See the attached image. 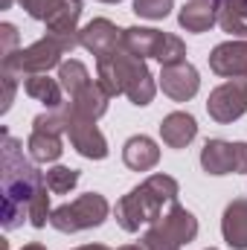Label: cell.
<instances>
[{"label":"cell","instance_id":"obj_27","mask_svg":"<svg viewBox=\"0 0 247 250\" xmlns=\"http://www.w3.org/2000/svg\"><path fill=\"white\" fill-rule=\"evenodd\" d=\"M140 245H143L145 250H181V245H178V242H172L169 236H163L157 227H148V230L143 233Z\"/></svg>","mask_w":247,"mask_h":250},{"label":"cell","instance_id":"obj_29","mask_svg":"<svg viewBox=\"0 0 247 250\" xmlns=\"http://www.w3.org/2000/svg\"><path fill=\"white\" fill-rule=\"evenodd\" d=\"M0 82H3V105H0V114H6V111L12 108V102H15V90H18V76H15V73H6V70H3Z\"/></svg>","mask_w":247,"mask_h":250},{"label":"cell","instance_id":"obj_32","mask_svg":"<svg viewBox=\"0 0 247 250\" xmlns=\"http://www.w3.org/2000/svg\"><path fill=\"white\" fill-rule=\"evenodd\" d=\"M120 250H145V248H143V245H123Z\"/></svg>","mask_w":247,"mask_h":250},{"label":"cell","instance_id":"obj_6","mask_svg":"<svg viewBox=\"0 0 247 250\" xmlns=\"http://www.w3.org/2000/svg\"><path fill=\"white\" fill-rule=\"evenodd\" d=\"M108 215H111L108 198L99 195V192H84L76 201L53 209L50 227H56L59 233H82V230H93V227L105 224Z\"/></svg>","mask_w":247,"mask_h":250},{"label":"cell","instance_id":"obj_9","mask_svg":"<svg viewBox=\"0 0 247 250\" xmlns=\"http://www.w3.org/2000/svg\"><path fill=\"white\" fill-rule=\"evenodd\" d=\"M62 111H64V134L70 137V146L87 160H105L108 157V140L102 137L96 123L79 117L76 111H70L67 102L62 105Z\"/></svg>","mask_w":247,"mask_h":250},{"label":"cell","instance_id":"obj_19","mask_svg":"<svg viewBox=\"0 0 247 250\" xmlns=\"http://www.w3.org/2000/svg\"><path fill=\"white\" fill-rule=\"evenodd\" d=\"M26 151H29V157L35 163H56L64 151V140H62V134L32 128V134L26 140Z\"/></svg>","mask_w":247,"mask_h":250},{"label":"cell","instance_id":"obj_4","mask_svg":"<svg viewBox=\"0 0 247 250\" xmlns=\"http://www.w3.org/2000/svg\"><path fill=\"white\" fill-rule=\"evenodd\" d=\"M79 44V35H53L47 32L41 41L23 47V50H15L12 56L3 59V70L6 73H15L18 79L23 76H38V73H50L53 67H62V56L64 53H73Z\"/></svg>","mask_w":247,"mask_h":250},{"label":"cell","instance_id":"obj_24","mask_svg":"<svg viewBox=\"0 0 247 250\" xmlns=\"http://www.w3.org/2000/svg\"><path fill=\"white\" fill-rule=\"evenodd\" d=\"M47 187L50 192H56V195H67L70 189H76L79 184V169H70V166H53V169H47Z\"/></svg>","mask_w":247,"mask_h":250},{"label":"cell","instance_id":"obj_12","mask_svg":"<svg viewBox=\"0 0 247 250\" xmlns=\"http://www.w3.org/2000/svg\"><path fill=\"white\" fill-rule=\"evenodd\" d=\"M160 87H163V93L169 99L189 102L198 93V87H201V76H198V70L189 62L172 64V67H163L160 70Z\"/></svg>","mask_w":247,"mask_h":250},{"label":"cell","instance_id":"obj_1","mask_svg":"<svg viewBox=\"0 0 247 250\" xmlns=\"http://www.w3.org/2000/svg\"><path fill=\"white\" fill-rule=\"evenodd\" d=\"M23 157V146L3 128L0 140V189H3V230H18L23 215L29 218V204L47 178Z\"/></svg>","mask_w":247,"mask_h":250},{"label":"cell","instance_id":"obj_14","mask_svg":"<svg viewBox=\"0 0 247 250\" xmlns=\"http://www.w3.org/2000/svg\"><path fill=\"white\" fill-rule=\"evenodd\" d=\"M111 93L102 87V82L99 79H90L79 93H73L70 99H67V108L70 111H76L79 117H84V120H99V117H105L108 114V105H111Z\"/></svg>","mask_w":247,"mask_h":250},{"label":"cell","instance_id":"obj_21","mask_svg":"<svg viewBox=\"0 0 247 250\" xmlns=\"http://www.w3.org/2000/svg\"><path fill=\"white\" fill-rule=\"evenodd\" d=\"M218 9V26L236 38H247V0H212Z\"/></svg>","mask_w":247,"mask_h":250},{"label":"cell","instance_id":"obj_18","mask_svg":"<svg viewBox=\"0 0 247 250\" xmlns=\"http://www.w3.org/2000/svg\"><path fill=\"white\" fill-rule=\"evenodd\" d=\"M178 23L186 32L201 35V32H206L218 23V9H215L212 0H186L181 6V12H178Z\"/></svg>","mask_w":247,"mask_h":250},{"label":"cell","instance_id":"obj_23","mask_svg":"<svg viewBox=\"0 0 247 250\" xmlns=\"http://www.w3.org/2000/svg\"><path fill=\"white\" fill-rule=\"evenodd\" d=\"M59 82H62L64 93L73 96V93H79V90L90 82V73H87V67H84L82 62L70 59V62H64L62 67H59Z\"/></svg>","mask_w":247,"mask_h":250},{"label":"cell","instance_id":"obj_7","mask_svg":"<svg viewBox=\"0 0 247 250\" xmlns=\"http://www.w3.org/2000/svg\"><path fill=\"white\" fill-rule=\"evenodd\" d=\"M201 166L206 175H247V143L206 140L201 148Z\"/></svg>","mask_w":247,"mask_h":250},{"label":"cell","instance_id":"obj_28","mask_svg":"<svg viewBox=\"0 0 247 250\" xmlns=\"http://www.w3.org/2000/svg\"><path fill=\"white\" fill-rule=\"evenodd\" d=\"M18 50V26L15 23H0V56H12Z\"/></svg>","mask_w":247,"mask_h":250},{"label":"cell","instance_id":"obj_13","mask_svg":"<svg viewBox=\"0 0 247 250\" xmlns=\"http://www.w3.org/2000/svg\"><path fill=\"white\" fill-rule=\"evenodd\" d=\"M148 227H157L163 236H169V239L178 242L181 248L189 245V242H195V236H198V218H195L186 207H181L178 201H175L154 224H148Z\"/></svg>","mask_w":247,"mask_h":250},{"label":"cell","instance_id":"obj_26","mask_svg":"<svg viewBox=\"0 0 247 250\" xmlns=\"http://www.w3.org/2000/svg\"><path fill=\"white\" fill-rule=\"evenodd\" d=\"M18 3L23 6V12H26L32 21L47 23V18L59 9V3H62V0H18Z\"/></svg>","mask_w":247,"mask_h":250},{"label":"cell","instance_id":"obj_3","mask_svg":"<svg viewBox=\"0 0 247 250\" xmlns=\"http://www.w3.org/2000/svg\"><path fill=\"white\" fill-rule=\"evenodd\" d=\"M181 195V187L172 175H151L145 178L140 187H134L128 195H123L114 207L117 224L123 227L125 233H140V227L154 224Z\"/></svg>","mask_w":247,"mask_h":250},{"label":"cell","instance_id":"obj_20","mask_svg":"<svg viewBox=\"0 0 247 250\" xmlns=\"http://www.w3.org/2000/svg\"><path fill=\"white\" fill-rule=\"evenodd\" d=\"M23 90H26V96H32L35 102H41V105H47V108H62V82L59 79H50L47 73H38V76H26L23 79Z\"/></svg>","mask_w":247,"mask_h":250},{"label":"cell","instance_id":"obj_10","mask_svg":"<svg viewBox=\"0 0 247 250\" xmlns=\"http://www.w3.org/2000/svg\"><path fill=\"white\" fill-rule=\"evenodd\" d=\"M209 70L221 79L247 76V38H233L209 53Z\"/></svg>","mask_w":247,"mask_h":250},{"label":"cell","instance_id":"obj_33","mask_svg":"<svg viewBox=\"0 0 247 250\" xmlns=\"http://www.w3.org/2000/svg\"><path fill=\"white\" fill-rule=\"evenodd\" d=\"M12 6V0H0V9H9Z\"/></svg>","mask_w":247,"mask_h":250},{"label":"cell","instance_id":"obj_34","mask_svg":"<svg viewBox=\"0 0 247 250\" xmlns=\"http://www.w3.org/2000/svg\"><path fill=\"white\" fill-rule=\"evenodd\" d=\"M102 3H120V0H102Z\"/></svg>","mask_w":247,"mask_h":250},{"label":"cell","instance_id":"obj_30","mask_svg":"<svg viewBox=\"0 0 247 250\" xmlns=\"http://www.w3.org/2000/svg\"><path fill=\"white\" fill-rule=\"evenodd\" d=\"M73 250H111V248H105V245H82V248H73Z\"/></svg>","mask_w":247,"mask_h":250},{"label":"cell","instance_id":"obj_25","mask_svg":"<svg viewBox=\"0 0 247 250\" xmlns=\"http://www.w3.org/2000/svg\"><path fill=\"white\" fill-rule=\"evenodd\" d=\"M175 9V0H134V15L145 21H163Z\"/></svg>","mask_w":247,"mask_h":250},{"label":"cell","instance_id":"obj_2","mask_svg":"<svg viewBox=\"0 0 247 250\" xmlns=\"http://www.w3.org/2000/svg\"><path fill=\"white\" fill-rule=\"evenodd\" d=\"M96 76L111 96H128V102L137 108L151 105V99L157 93L154 76H151L145 59L128 53L123 44L114 53L96 59Z\"/></svg>","mask_w":247,"mask_h":250},{"label":"cell","instance_id":"obj_31","mask_svg":"<svg viewBox=\"0 0 247 250\" xmlns=\"http://www.w3.org/2000/svg\"><path fill=\"white\" fill-rule=\"evenodd\" d=\"M21 250H47L44 245H38V242H32V245H23Z\"/></svg>","mask_w":247,"mask_h":250},{"label":"cell","instance_id":"obj_35","mask_svg":"<svg viewBox=\"0 0 247 250\" xmlns=\"http://www.w3.org/2000/svg\"><path fill=\"white\" fill-rule=\"evenodd\" d=\"M206 250H218V248H206Z\"/></svg>","mask_w":247,"mask_h":250},{"label":"cell","instance_id":"obj_17","mask_svg":"<svg viewBox=\"0 0 247 250\" xmlns=\"http://www.w3.org/2000/svg\"><path fill=\"white\" fill-rule=\"evenodd\" d=\"M123 160H125V166L134 169V172H148V169H154L160 163V148H157V143L151 137L137 134V137L125 140Z\"/></svg>","mask_w":247,"mask_h":250},{"label":"cell","instance_id":"obj_15","mask_svg":"<svg viewBox=\"0 0 247 250\" xmlns=\"http://www.w3.org/2000/svg\"><path fill=\"white\" fill-rule=\"evenodd\" d=\"M221 236L233 250H247V198H233L221 215Z\"/></svg>","mask_w":247,"mask_h":250},{"label":"cell","instance_id":"obj_11","mask_svg":"<svg viewBox=\"0 0 247 250\" xmlns=\"http://www.w3.org/2000/svg\"><path fill=\"white\" fill-rule=\"evenodd\" d=\"M120 41H123V29H117V23L108 18H93L84 29H79V44L87 53H93L96 59L114 53L120 47Z\"/></svg>","mask_w":247,"mask_h":250},{"label":"cell","instance_id":"obj_22","mask_svg":"<svg viewBox=\"0 0 247 250\" xmlns=\"http://www.w3.org/2000/svg\"><path fill=\"white\" fill-rule=\"evenodd\" d=\"M79 18H82V0H62L44 26L53 35H79Z\"/></svg>","mask_w":247,"mask_h":250},{"label":"cell","instance_id":"obj_16","mask_svg":"<svg viewBox=\"0 0 247 250\" xmlns=\"http://www.w3.org/2000/svg\"><path fill=\"white\" fill-rule=\"evenodd\" d=\"M195 137H198V123H195L192 114L172 111V114L163 117V123H160V140L169 148H186Z\"/></svg>","mask_w":247,"mask_h":250},{"label":"cell","instance_id":"obj_8","mask_svg":"<svg viewBox=\"0 0 247 250\" xmlns=\"http://www.w3.org/2000/svg\"><path fill=\"white\" fill-rule=\"evenodd\" d=\"M206 114L218 125H230L247 114V76L227 79L206 99Z\"/></svg>","mask_w":247,"mask_h":250},{"label":"cell","instance_id":"obj_5","mask_svg":"<svg viewBox=\"0 0 247 250\" xmlns=\"http://www.w3.org/2000/svg\"><path fill=\"white\" fill-rule=\"evenodd\" d=\"M123 44L128 53L140 56V59H157L163 67L186 62V44L178 35L151 29V26H128L123 29Z\"/></svg>","mask_w":247,"mask_h":250}]
</instances>
